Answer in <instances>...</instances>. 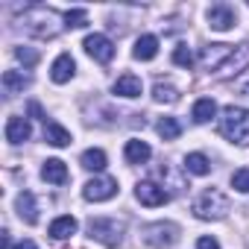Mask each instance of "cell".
Returning a JSON list of instances; mask_svg holds the SVG:
<instances>
[{"label": "cell", "instance_id": "1", "mask_svg": "<svg viewBox=\"0 0 249 249\" xmlns=\"http://www.w3.org/2000/svg\"><path fill=\"white\" fill-rule=\"evenodd\" d=\"M220 132H223L231 144L246 147V144H249V108H237V106L223 108V117H220Z\"/></svg>", "mask_w": 249, "mask_h": 249}, {"label": "cell", "instance_id": "2", "mask_svg": "<svg viewBox=\"0 0 249 249\" xmlns=\"http://www.w3.org/2000/svg\"><path fill=\"white\" fill-rule=\"evenodd\" d=\"M24 24H27V33L38 36V38H53L59 36L62 24H59V15L53 9H44V6H33L27 15H24Z\"/></svg>", "mask_w": 249, "mask_h": 249}, {"label": "cell", "instance_id": "3", "mask_svg": "<svg viewBox=\"0 0 249 249\" xmlns=\"http://www.w3.org/2000/svg\"><path fill=\"white\" fill-rule=\"evenodd\" d=\"M194 214L199 220H223L229 214V196L223 191H217V188H208L194 202Z\"/></svg>", "mask_w": 249, "mask_h": 249}, {"label": "cell", "instance_id": "4", "mask_svg": "<svg viewBox=\"0 0 249 249\" xmlns=\"http://www.w3.org/2000/svg\"><path fill=\"white\" fill-rule=\"evenodd\" d=\"M144 243L153 246V249H167L179 240V226L176 223H150L144 231H141Z\"/></svg>", "mask_w": 249, "mask_h": 249}, {"label": "cell", "instance_id": "5", "mask_svg": "<svg viewBox=\"0 0 249 249\" xmlns=\"http://www.w3.org/2000/svg\"><path fill=\"white\" fill-rule=\"evenodd\" d=\"M88 231H91V237L100 240L103 246H117V243H120L123 223L114 220V217H97V220H88Z\"/></svg>", "mask_w": 249, "mask_h": 249}, {"label": "cell", "instance_id": "6", "mask_svg": "<svg viewBox=\"0 0 249 249\" xmlns=\"http://www.w3.org/2000/svg\"><path fill=\"white\" fill-rule=\"evenodd\" d=\"M85 53H88L91 59H97L100 65H108V62L114 59V44H111V38H108V36L94 33V36H88V38H85Z\"/></svg>", "mask_w": 249, "mask_h": 249}, {"label": "cell", "instance_id": "7", "mask_svg": "<svg viewBox=\"0 0 249 249\" xmlns=\"http://www.w3.org/2000/svg\"><path fill=\"white\" fill-rule=\"evenodd\" d=\"M82 194H85L88 202H106V199H111V196L117 194V182L108 179V176H100V179H91V182L82 188Z\"/></svg>", "mask_w": 249, "mask_h": 249}, {"label": "cell", "instance_id": "8", "mask_svg": "<svg viewBox=\"0 0 249 249\" xmlns=\"http://www.w3.org/2000/svg\"><path fill=\"white\" fill-rule=\"evenodd\" d=\"M234 21H237V15H234V9H231L229 3H214V6L208 9V27H211V30H217V33L231 30V27H234Z\"/></svg>", "mask_w": 249, "mask_h": 249}, {"label": "cell", "instance_id": "9", "mask_svg": "<svg viewBox=\"0 0 249 249\" xmlns=\"http://www.w3.org/2000/svg\"><path fill=\"white\" fill-rule=\"evenodd\" d=\"M231 50H234V47H229V44H208V47H202L199 62H202V68H208V71H220V68L226 65V59L231 56Z\"/></svg>", "mask_w": 249, "mask_h": 249}, {"label": "cell", "instance_id": "10", "mask_svg": "<svg viewBox=\"0 0 249 249\" xmlns=\"http://www.w3.org/2000/svg\"><path fill=\"white\" fill-rule=\"evenodd\" d=\"M135 196H138V202H141V205H150V208H156V205H164V202L170 199V194H167L164 188H159L156 182H138V188H135Z\"/></svg>", "mask_w": 249, "mask_h": 249}, {"label": "cell", "instance_id": "11", "mask_svg": "<svg viewBox=\"0 0 249 249\" xmlns=\"http://www.w3.org/2000/svg\"><path fill=\"white\" fill-rule=\"evenodd\" d=\"M246 68H249V44H240V47L231 50V56H229L226 65L220 68V76H234V73H240V71H246Z\"/></svg>", "mask_w": 249, "mask_h": 249}, {"label": "cell", "instance_id": "12", "mask_svg": "<svg viewBox=\"0 0 249 249\" xmlns=\"http://www.w3.org/2000/svg\"><path fill=\"white\" fill-rule=\"evenodd\" d=\"M30 135H33L30 120H24V117H18V114L6 120V141H9V144H24Z\"/></svg>", "mask_w": 249, "mask_h": 249}, {"label": "cell", "instance_id": "13", "mask_svg": "<svg viewBox=\"0 0 249 249\" xmlns=\"http://www.w3.org/2000/svg\"><path fill=\"white\" fill-rule=\"evenodd\" d=\"M73 71H76L73 56H71V53H62V56L53 62V68H50V79H53L56 85H62V82H68V79L73 76Z\"/></svg>", "mask_w": 249, "mask_h": 249}, {"label": "cell", "instance_id": "14", "mask_svg": "<svg viewBox=\"0 0 249 249\" xmlns=\"http://www.w3.org/2000/svg\"><path fill=\"white\" fill-rule=\"evenodd\" d=\"M15 208H18V217L27 223V226H36L38 223V211H36V196L30 194V191H24V194H18V199H15Z\"/></svg>", "mask_w": 249, "mask_h": 249}, {"label": "cell", "instance_id": "15", "mask_svg": "<svg viewBox=\"0 0 249 249\" xmlns=\"http://www.w3.org/2000/svg\"><path fill=\"white\" fill-rule=\"evenodd\" d=\"M41 179L50 182V185H65V182H68V167H65V161L47 159L44 167H41Z\"/></svg>", "mask_w": 249, "mask_h": 249}, {"label": "cell", "instance_id": "16", "mask_svg": "<svg viewBox=\"0 0 249 249\" xmlns=\"http://www.w3.org/2000/svg\"><path fill=\"white\" fill-rule=\"evenodd\" d=\"M141 91H144V85H141V79L135 76V73H123L117 82H114V94H120V97H141Z\"/></svg>", "mask_w": 249, "mask_h": 249}, {"label": "cell", "instance_id": "17", "mask_svg": "<svg viewBox=\"0 0 249 249\" xmlns=\"http://www.w3.org/2000/svg\"><path fill=\"white\" fill-rule=\"evenodd\" d=\"M76 231V220L71 217V214H65V217H56L53 223H50V229H47V234L53 237V240H65V237H71Z\"/></svg>", "mask_w": 249, "mask_h": 249}, {"label": "cell", "instance_id": "18", "mask_svg": "<svg viewBox=\"0 0 249 249\" xmlns=\"http://www.w3.org/2000/svg\"><path fill=\"white\" fill-rule=\"evenodd\" d=\"M156 53H159V38H156V36H141V38L135 41V50H132L135 59L150 62V59H156Z\"/></svg>", "mask_w": 249, "mask_h": 249}, {"label": "cell", "instance_id": "19", "mask_svg": "<svg viewBox=\"0 0 249 249\" xmlns=\"http://www.w3.org/2000/svg\"><path fill=\"white\" fill-rule=\"evenodd\" d=\"M44 141L53 144V147H68L71 144V132L65 126H59V123H44Z\"/></svg>", "mask_w": 249, "mask_h": 249}, {"label": "cell", "instance_id": "20", "mask_svg": "<svg viewBox=\"0 0 249 249\" xmlns=\"http://www.w3.org/2000/svg\"><path fill=\"white\" fill-rule=\"evenodd\" d=\"M153 100L173 106V103H179V88H176L173 82H161V79H159V82L153 85Z\"/></svg>", "mask_w": 249, "mask_h": 249}, {"label": "cell", "instance_id": "21", "mask_svg": "<svg viewBox=\"0 0 249 249\" xmlns=\"http://www.w3.org/2000/svg\"><path fill=\"white\" fill-rule=\"evenodd\" d=\"M150 156H153V150L144 141H126V161L129 164H144V161H150Z\"/></svg>", "mask_w": 249, "mask_h": 249}, {"label": "cell", "instance_id": "22", "mask_svg": "<svg viewBox=\"0 0 249 249\" xmlns=\"http://www.w3.org/2000/svg\"><path fill=\"white\" fill-rule=\"evenodd\" d=\"M27 85H30V76H24V73H18V71H6V73H3V91H6V97L24 91Z\"/></svg>", "mask_w": 249, "mask_h": 249}, {"label": "cell", "instance_id": "23", "mask_svg": "<svg viewBox=\"0 0 249 249\" xmlns=\"http://www.w3.org/2000/svg\"><path fill=\"white\" fill-rule=\"evenodd\" d=\"M191 114H194L196 123H208V120L217 114V103H214L211 97H202V100L194 103V111H191Z\"/></svg>", "mask_w": 249, "mask_h": 249}, {"label": "cell", "instance_id": "24", "mask_svg": "<svg viewBox=\"0 0 249 249\" xmlns=\"http://www.w3.org/2000/svg\"><path fill=\"white\" fill-rule=\"evenodd\" d=\"M185 170L194 173V176H208V173H211V161H208L202 153H191V156L185 159Z\"/></svg>", "mask_w": 249, "mask_h": 249}, {"label": "cell", "instance_id": "25", "mask_svg": "<svg viewBox=\"0 0 249 249\" xmlns=\"http://www.w3.org/2000/svg\"><path fill=\"white\" fill-rule=\"evenodd\" d=\"M156 129H159V135H161L164 141H176V138L182 135V123H179L176 117H161V120L156 123Z\"/></svg>", "mask_w": 249, "mask_h": 249}, {"label": "cell", "instance_id": "26", "mask_svg": "<svg viewBox=\"0 0 249 249\" xmlns=\"http://www.w3.org/2000/svg\"><path fill=\"white\" fill-rule=\"evenodd\" d=\"M82 167L100 173V170L106 167V153H103V150H85V153H82Z\"/></svg>", "mask_w": 249, "mask_h": 249}, {"label": "cell", "instance_id": "27", "mask_svg": "<svg viewBox=\"0 0 249 249\" xmlns=\"http://www.w3.org/2000/svg\"><path fill=\"white\" fill-rule=\"evenodd\" d=\"M231 185H234V191H240V194H249V167H240V170H234V173H231Z\"/></svg>", "mask_w": 249, "mask_h": 249}, {"label": "cell", "instance_id": "28", "mask_svg": "<svg viewBox=\"0 0 249 249\" xmlns=\"http://www.w3.org/2000/svg\"><path fill=\"white\" fill-rule=\"evenodd\" d=\"M65 21H68V27L79 30V27L88 24V12H85V9H71V12H65Z\"/></svg>", "mask_w": 249, "mask_h": 249}, {"label": "cell", "instance_id": "29", "mask_svg": "<svg viewBox=\"0 0 249 249\" xmlns=\"http://www.w3.org/2000/svg\"><path fill=\"white\" fill-rule=\"evenodd\" d=\"M173 62L182 65V68H191V65H194V53H191V47H188V44H179V47L173 50Z\"/></svg>", "mask_w": 249, "mask_h": 249}, {"label": "cell", "instance_id": "30", "mask_svg": "<svg viewBox=\"0 0 249 249\" xmlns=\"http://www.w3.org/2000/svg\"><path fill=\"white\" fill-rule=\"evenodd\" d=\"M15 56H18V62H24V68L38 65V53H36V50H30V47H18V50H15Z\"/></svg>", "mask_w": 249, "mask_h": 249}, {"label": "cell", "instance_id": "31", "mask_svg": "<svg viewBox=\"0 0 249 249\" xmlns=\"http://www.w3.org/2000/svg\"><path fill=\"white\" fill-rule=\"evenodd\" d=\"M196 246H199V249H220V243H217L214 237H199Z\"/></svg>", "mask_w": 249, "mask_h": 249}, {"label": "cell", "instance_id": "32", "mask_svg": "<svg viewBox=\"0 0 249 249\" xmlns=\"http://www.w3.org/2000/svg\"><path fill=\"white\" fill-rule=\"evenodd\" d=\"M15 249H38V246H36V243H33V240H21V243H18V246H15Z\"/></svg>", "mask_w": 249, "mask_h": 249}, {"label": "cell", "instance_id": "33", "mask_svg": "<svg viewBox=\"0 0 249 249\" xmlns=\"http://www.w3.org/2000/svg\"><path fill=\"white\" fill-rule=\"evenodd\" d=\"M240 94H243V97H249V82H246V85H240Z\"/></svg>", "mask_w": 249, "mask_h": 249}]
</instances>
